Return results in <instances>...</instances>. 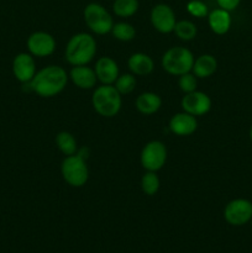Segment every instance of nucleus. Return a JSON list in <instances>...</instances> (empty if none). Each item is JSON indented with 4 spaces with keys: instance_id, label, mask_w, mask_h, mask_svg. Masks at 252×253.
<instances>
[{
    "instance_id": "2",
    "label": "nucleus",
    "mask_w": 252,
    "mask_h": 253,
    "mask_svg": "<svg viewBox=\"0 0 252 253\" xmlns=\"http://www.w3.org/2000/svg\"><path fill=\"white\" fill-rule=\"evenodd\" d=\"M96 54V41L91 35L79 32L69 39L66 47V61L73 67L86 66Z\"/></svg>"
},
{
    "instance_id": "12",
    "label": "nucleus",
    "mask_w": 252,
    "mask_h": 253,
    "mask_svg": "<svg viewBox=\"0 0 252 253\" xmlns=\"http://www.w3.org/2000/svg\"><path fill=\"white\" fill-rule=\"evenodd\" d=\"M12 71L17 81L21 83H30L36 74V64L31 54H17L12 63Z\"/></svg>"
},
{
    "instance_id": "26",
    "label": "nucleus",
    "mask_w": 252,
    "mask_h": 253,
    "mask_svg": "<svg viewBox=\"0 0 252 253\" xmlns=\"http://www.w3.org/2000/svg\"><path fill=\"white\" fill-rule=\"evenodd\" d=\"M178 85H179V89L183 93H192V91L197 90V77L193 73H190V72L189 73L183 74V76H180L179 79H178Z\"/></svg>"
},
{
    "instance_id": "16",
    "label": "nucleus",
    "mask_w": 252,
    "mask_h": 253,
    "mask_svg": "<svg viewBox=\"0 0 252 253\" xmlns=\"http://www.w3.org/2000/svg\"><path fill=\"white\" fill-rule=\"evenodd\" d=\"M127 66L131 73L138 77L148 76L150 73H152L153 68H155L153 59L148 54L142 53V52L131 54L127 61Z\"/></svg>"
},
{
    "instance_id": "27",
    "label": "nucleus",
    "mask_w": 252,
    "mask_h": 253,
    "mask_svg": "<svg viewBox=\"0 0 252 253\" xmlns=\"http://www.w3.org/2000/svg\"><path fill=\"white\" fill-rule=\"evenodd\" d=\"M187 11L192 16L202 19V17H205L208 15V6L202 0H190L187 4Z\"/></svg>"
},
{
    "instance_id": "29",
    "label": "nucleus",
    "mask_w": 252,
    "mask_h": 253,
    "mask_svg": "<svg viewBox=\"0 0 252 253\" xmlns=\"http://www.w3.org/2000/svg\"><path fill=\"white\" fill-rule=\"evenodd\" d=\"M250 138H251V141H252V127H251V130H250Z\"/></svg>"
},
{
    "instance_id": "24",
    "label": "nucleus",
    "mask_w": 252,
    "mask_h": 253,
    "mask_svg": "<svg viewBox=\"0 0 252 253\" xmlns=\"http://www.w3.org/2000/svg\"><path fill=\"white\" fill-rule=\"evenodd\" d=\"M160 178L156 174V172H148L145 173L141 179V188L142 192L147 195H155L160 189Z\"/></svg>"
},
{
    "instance_id": "6",
    "label": "nucleus",
    "mask_w": 252,
    "mask_h": 253,
    "mask_svg": "<svg viewBox=\"0 0 252 253\" xmlns=\"http://www.w3.org/2000/svg\"><path fill=\"white\" fill-rule=\"evenodd\" d=\"M84 21L86 26L96 35H105L111 32L114 21L108 10L100 4L90 2L84 9Z\"/></svg>"
},
{
    "instance_id": "15",
    "label": "nucleus",
    "mask_w": 252,
    "mask_h": 253,
    "mask_svg": "<svg viewBox=\"0 0 252 253\" xmlns=\"http://www.w3.org/2000/svg\"><path fill=\"white\" fill-rule=\"evenodd\" d=\"M69 78L81 89H93L95 86L96 74L94 69L86 66H76L71 69L69 72Z\"/></svg>"
},
{
    "instance_id": "30",
    "label": "nucleus",
    "mask_w": 252,
    "mask_h": 253,
    "mask_svg": "<svg viewBox=\"0 0 252 253\" xmlns=\"http://www.w3.org/2000/svg\"><path fill=\"white\" fill-rule=\"evenodd\" d=\"M251 222H252V219H251Z\"/></svg>"
},
{
    "instance_id": "22",
    "label": "nucleus",
    "mask_w": 252,
    "mask_h": 253,
    "mask_svg": "<svg viewBox=\"0 0 252 253\" xmlns=\"http://www.w3.org/2000/svg\"><path fill=\"white\" fill-rule=\"evenodd\" d=\"M111 32H113V36L116 40L123 42L131 41L136 36L135 27L128 24V22H116V24H114Z\"/></svg>"
},
{
    "instance_id": "28",
    "label": "nucleus",
    "mask_w": 252,
    "mask_h": 253,
    "mask_svg": "<svg viewBox=\"0 0 252 253\" xmlns=\"http://www.w3.org/2000/svg\"><path fill=\"white\" fill-rule=\"evenodd\" d=\"M240 1L241 0H216L220 9H224L226 11H232V10L236 9L240 5Z\"/></svg>"
},
{
    "instance_id": "20",
    "label": "nucleus",
    "mask_w": 252,
    "mask_h": 253,
    "mask_svg": "<svg viewBox=\"0 0 252 253\" xmlns=\"http://www.w3.org/2000/svg\"><path fill=\"white\" fill-rule=\"evenodd\" d=\"M56 143L59 151L66 156L76 155L77 151H78L76 138H74V136L72 133L67 132V131H62V132H59L57 135Z\"/></svg>"
},
{
    "instance_id": "17",
    "label": "nucleus",
    "mask_w": 252,
    "mask_h": 253,
    "mask_svg": "<svg viewBox=\"0 0 252 253\" xmlns=\"http://www.w3.org/2000/svg\"><path fill=\"white\" fill-rule=\"evenodd\" d=\"M136 109L143 115H152L156 114L162 106V99L160 95L152 91H146L140 94L135 101Z\"/></svg>"
},
{
    "instance_id": "23",
    "label": "nucleus",
    "mask_w": 252,
    "mask_h": 253,
    "mask_svg": "<svg viewBox=\"0 0 252 253\" xmlns=\"http://www.w3.org/2000/svg\"><path fill=\"white\" fill-rule=\"evenodd\" d=\"M138 10L137 0H115L113 5V11L120 17H130Z\"/></svg>"
},
{
    "instance_id": "21",
    "label": "nucleus",
    "mask_w": 252,
    "mask_h": 253,
    "mask_svg": "<svg viewBox=\"0 0 252 253\" xmlns=\"http://www.w3.org/2000/svg\"><path fill=\"white\" fill-rule=\"evenodd\" d=\"M173 32L182 41H192L197 36L198 30L194 22L189 21V20H180V21L175 22Z\"/></svg>"
},
{
    "instance_id": "14",
    "label": "nucleus",
    "mask_w": 252,
    "mask_h": 253,
    "mask_svg": "<svg viewBox=\"0 0 252 253\" xmlns=\"http://www.w3.org/2000/svg\"><path fill=\"white\" fill-rule=\"evenodd\" d=\"M198 127V121L195 116L183 113L175 114L169 121V128L177 136H189L195 132Z\"/></svg>"
},
{
    "instance_id": "4",
    "label": "nucleus",
    "mask_w": 252,
    "mask_h": 253,
    "mask_svg": "<svg viewBox=\"0 0 252 253\" xmlns=\"http://www.w3.org/2000/svg\"><path fill=\"white\" fill-rule=\"evenodd\" d=\"M194 64V56L185 47H170L162 57V68L172 76L180 77L192 72Z\"/></svg>"
},
{
    "instance_id": "5",
    "label": "nucleus",
    "mask_w": 252,
    "mask_h": 253,
    "mask_svg": "<svg viewBox=\"0 0 252 253\" xmlns=\"http://www.w3.org/2000/svg\"><path fill=\"white\" fill-rule=\"evenodd\" d=\"M62 177L66 180L67 184L71 187L79 188L83 187L89 178L88 166H86L85 160L81 156L72 155L67 156L61 166Z\"/></svg>"
},
{
    "instance_id": "3",
    "label": "nucleus",
    "mask_w": 252,
    "mask_h": 253,
    "mask_svg": "<svg viewBox=\"0 0 252 253\" xmlns=\"http://www.w3.org/2000/svg\"><path fill=\"white\" fill-rule=\"evenodd\" d=\"M91 104L96 113L104 118H114L121 109V94L113 84H103L94 90Z\"/></svg>"
},
{
    "instance_id": "10",
    "label": "nucleus",
    "mask_w": 252,
    "mask_h": 253,
    "mask_svg": "<svg viewBox=\"0 0 252 253\" xmlns=\"http://www.w3.org/2000/svg\"><path fill=\"white\" fill-rule=\"evenodd\" d=\"M151 22L161 34H169L174 30L175 14L169 5L158 4L151 10Z\"/></svg>"
},
{
    "instance_id": "1",
    "label": "nucleus",
    "mask_w": 252,
    "mask_h": 253,
    "mask_svg": "<svg viewBox=\"0 0 252 253\" xmlns=\"http://www.w3.org/2000/svg\"><path fill=\"white\" fill-rule=\"evenodd\" d=\"M69 76L62 67L47 66L36 72L29 86L42 98H52L64 90Z\"/></svg>"
},
{
    "instance_id": "9",
    "label": "nucleus",
    "mask_w": 252,
    "mask_h": 253,
    "mask_svg": "<svg viewBox=\"0 0 252 253\" xmlns=\"http://www.w3.org/2000/svg\"><path fill=\"white\" fill-rule=\"evenodd\" d=\"M182 109L193 116H203L211 109V99L203 91L194 90L188 93L182 99Z\"/></svg>"
},
{
    "instance_id": "11",
    "label": "nucleus",
    "mask_w": 252,
    "mask_h": 253,
    "mask_svg": "<svg viewBox=\"0 0 252 253\" xmlns=\"http://www.w3.org/2000/svg\"><path fill=\"white\" fill-rule=\"evenodd\" d=\"M27 48H29L30 53L34 56L47 57L54 52L56 41H54L53 36L47 32H35L27 40Z\"/></svg>"
},
{
    "instance_id": "25",
    "label": "nucleus",
    "mask_w": 252,
    "mask_h": 253,
    "mask_svg": "<svg viewBox=\"0 0 252 253\" xmlns=\"http://www.w3.org/2000/svg\"><path fill=\"white\" fill-rule=\"evenodd\" d=\"M114 86L120 94H130L135 90L136 88V78L133 74L125 73L119 76L116 82L114 83Z\"/></svg>"
},
{
    "instance_id": "13",
    "label": "nucleus",
    "mask_w": 252,
    "mask_h": 253,
    "mask_svg": "<svg viewBox=\"0 0 252 253\" xmlns=\"http://www.w3.org/2000/svg\"><path fill=\"white\" fill-rule=\"evenodd\" d=\"M94 71L98 81L103 84H114L119 78V66L111 57H100Z\"/></svg>"
},
{
    "instance_id": "19",
    "label": "nucleus",
    "mask_w": 252,
    "mask_h": 253,
    "mask_svg": "<svg viewBox=\"0 0 252 253\" xmlns=\"http://www.w3.org/2000/svg\"><path fill=\"white\" fill-rule=\"evenodd\" d=\"M208 22L212 32L216 35H224L231 27V16L230 11L224 9H215L208 16Z\"/></svg>"
},
{
    "instance_id": "7",
    "label": "nucleus",
    "mask_w": 252,
    "mask_h": 253,
    "mask_svg": "<svg viewBox=\"0 0 252 253\" xmlns=\"http://www.w3.org/2000/svg\"><path fill=\"white\" fill-rule=\"evenodd\" d=\"M167 161V148L161 141H151L141 152V165L148 172H157Z\"/></svg>"
},
{
    "instance_id": "18",
    "label": "nucleus",
    "mask_w": 252,
    "mask_h": 253,
    "mask_svg": "<svg viewBox=\"0 0 252 253\" xmlns=\"http://www.w3.org/2000/svg\"><path fill=\"white\" fill-rule=\"evenodd\" d=\"M217 69V61L211 54H202L194 59L192 72L197 78L204 79L209 78L216 72Z\"/></svg>"
},
{
    "instance_id": "8",
    "label": "nucleus",
    "mask_w": 252,
    "mask_h": 253,
    "mask_svg": "<svg viewBox=\"0 0 252 253\" xmlns=\"http://www.w3.org/2000/svg\"><path fill=\"white\" fill-rule=\"evenodd\" d=\"M224 217L232 226L247 224L252 219V203L247 199L231 200L225 207Z\"/></svg>"
}]
</instances>
